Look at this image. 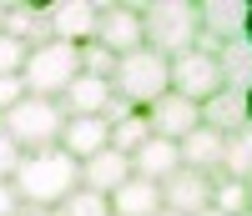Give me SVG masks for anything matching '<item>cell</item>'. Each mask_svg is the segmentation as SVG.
I'll use <instances>...</instances> for the list:
<instances>
[{
  "mask_svg": "<svg viewBox=\"0 0 252 216\" xmlns=\"http://www.w3.org/2000/svg\"><path fill=\"white\" fill-rule=\"evenodd\" d=\"M81 186V166L66 156L61 146H46V151H26L10 176V191L20 196V206H61Z\"/></svg>",
  "mask_w": 252,
  "mask_h": 216,
  "instance_id": "cell-1",
  "label": "cell"
},
{
  "mask_svg": "<svg viewBox=\"0 0 252 216\" xmlns=\"http://www.w3.org/2000/svg\"><path fill=\"white\" fill-rule=\"evenodd\" d=\"M141 40L146 51L177 60L197 51L202 26H197V0H141Z\"/></svg>",
  "mask_w": 252,
  "mask_h": 216,
  "instance_id": "cell-2",
  "label": "cell"
},
{
  "mask_svg": "<svg viewBox=\"0 0 252 216\" xmlns=\"http://www.w3.org/2000/svg\"><path fill=\"white\" fill-rule=\"evenodd\" d=\"M111 91L116 101L136 106V111H146L157 96L172 91V60L157 55V51H131V55H116V71H111Z\"/></svg>",
  "mask_w": 252,
  "mask_h": 216,
  "instance_id": "cell-3",
  "label": "cell"
},
{
  "mask_svg": "<svg viewBox=\"0 0 252 216\" xmlns=\"http://www.w3.org/2000/svg\"><path fill=\"white\" fill-rule=\"evenodd\" d=\"M0 131L15 141L20 156H26V151H46V146H56V141H61V131H66V111H61V101L26 96L15 111L0 116Z\"/></svg>",
  "mask_w": 252,
  "mask_h": 216,
  "instance_id": "cell-4",
  "label": "cell"
},
{
  "mask_svg": "<svg viewBox=\"0 0 252 216\" xmlns=\"http://www.w3.org/2000/svg\"><path fill=\"white\" fill-rule=\"evenodd\" d=\"M81 76V60H76V46H66V40H40V46H31V60L26 71H20V81H26L31 96H46V101H61V91Z\"/></svg>",
  "mask_w": 252,
  "mask_h": 216,
  "instance_id": "cell-5",
  "label": "cell"
},
{
  "mask_svg": "<svg viewBox=\"0 0 252 216\" xmlns=\"http://www.w3.org/2000/svg\"><path fill=\"white\" fill-rule=\"evenodd\" d=\"M172 91L187 96V101H197L207 106L217 91H227V76H222V60L212 51H187L172 60Z\"/></svg>",
  "mask_w": 252,
  "mask_h": 216,
  "instance_id": "cell-6",
  "label": "cell"
},
{
  "mask_svg": "<svg viewBox=\"0 0 252 216\" xmlns=\"http://www.w3.org/2000/svg\"><path fill=\"white\" fill-rule=\"evenodd\" d=\"M96 40L106 46L111 55H131L141 51V0H101V26Z\"/></svg>",
  "mask_w": 252,
  "mask_h": 216,
  "instance_id": "cell-7",
  "label": "cell"
},
{
  "mask_svg": "<svg viewBox=\"0 0 252 216\" xmlns=\"http://www.w3.org/2000/svg\"><path fill=\"white\" fill-rule=\"evenodd\" d=\"M46 26H51V40L86 46V40H96V26H101V0H46Z\"/></svg>",
  "mask_w": 252,
  "mask_h": 216,
  "instance_id": "cell-8",
  "label": "cell"
},
{
  "mask_svg": "<svg viewBox=\"0 0 252 216\" xmlns=\"http://www.w3.org/2000/svg\"><path fill=\"white\" fill-rule=\"evenodd\" d=\"M146 126H152V136H161V141H187L202 126V106L177 96V91H166V96H157L146 106Z\"/></svg>",
  "mask_w": 252,
  "mask_h": 216,
  "instance_id": "cell-9",
  "label": "cell"
},
{
  "mask_svg": "<svg viewBox=\"0 0 252 216\" xmlns=\"http://www.w3.org/2000/svg\"><path fill=\"white\" fill-rule=\"evenodd\" d=\"M212 181L217 176H202V171H177V176L161 181V211H177V216H197L212 206Z\"/></svg>",
  "mask_w": 252,
  "mask_h": 216,
  "instance_id": "cell-10",
  "label": "cell"
},
{
  "mask_svg": "<svg viewBox=\"0 0 252 216\" xmlns=\"http://www.w3.org/2000/svg\"><path fill=\"white\" fill-rule=\"evenodd\" d=\"M56 146L81 166V161H91V156H101L111 146V121L106 116H66V131H61Z\"/></svg>",
  "mask_w": 252,
  "mask_h": 216,
  "instance_id": "cell-11",
  "label": "cell"
},
{
  "mask_svg": "<svg viewBox=\"0 0 252 216\" xmlns=\"http://www.w3.org/2000/svg\"><path fill=\"white\" fill-rule=\"evenodd\" d=\"M111 101H116V91H111L106 76H76L66 91H61V111L66 116H106Z\"/></svg>",
  "mask_w": 252,
  "mask_h": 216,
  "instance_id": "cell-12",
  "label": "cell"
},
{
  "mask_svg": "<svg viewBox=\"0 0 252 216\" xmlns=\"http://www.w3.org/2000/svg\"><path fill=\"white\" fill-rule=\"evenodd\" d=\"M247 121H252V96L247 91H217L202 106V126L217 131V136H237Z\"/></svg>",
  "mask_w": 252,
  "mask_h": 216,
  "instance_id": "cell-13",
  "label": "cell"
},
{
  "mask_svg": "<svg viewBox=\"0 0 252 216\" xmlns=\"http://www.w3.org/2000/svg\"><path fill=\"white\" fill-rule=\"evenodd\" d=\"M182 151V166L187 171H202V176H222V156H227V136L207 131V126H197L187 141H177Z\"/></svg>",
  "mask_w": 252,
  "mask_h": 216,
  "instance_id": "cell-14",
  "label": "cell"
},
{
  "mask_svg": "<svg viewBox=\"0 0 252 216\" xmlns=\"http://www.w3.org/2000/svg\"><path fill=\"white\" fill-rule=\"evenodd\" d=\"M121 181H131V156H121V151H111V146H106L101 156L81 161V186L96 191V196H111Z\"/></svg>",
  "mask_w": 252,
  "mask_h": 216,
  "instance_id": "cell-15",
  "label": "cell"
},
{
  "mask_svg": "<svg viewBox=\"0 0 252 216\" xmlns=\"http://www.w3.org/2000/svg\"><path fill=\"white\" fill-rule=\"evenodd\" d=\"M182 171V151H177V141H161V136H152L136 156H131V176H141V181H166V176H177Z\"/></svg>",
  "mask_w": 252,
  "mask_h": 216,
  "instance_id": "cell-16",
  "label": "cell"
},
{
  "mask_svg": "<svg viewBox=\"0 0 252 216\" xmlns=\"http://www.w3.org/2000/svg\"><path fill=\"white\" fill-rule=\"evenodd\" d=\"M106 201H111V216H157L161 211V186L131 176V181H121Z\"/></svg>",
  "mask_w": 252,
  "mask_h": 216,
  "instance_id": "cell-17",
  "label": "cell"
},
{
  "mask_svg": "<svg viewBox=\"0 0 252 216\" xmlns=\"http://www.w3.org/2000/svg\"><path fill=\"white\" fill-rule=\"evenodd\" d=\"M152 141V126H146V111H126L111 121V151H121V156H136V151Z\"/></svg>",
  "mask_w": 252,
  "mask_h": 216,
  "instance_id": "cell-18",
  "label": "cell"
},
{
  "mask_svg": "<svg viewBox=\"0 0 252 216\" xmlns=\"http://www.w3.org/2000/svg\"><path fill=\"white\" fill-rule=\"evenodd\" d=\"M222 176L232 181H252V121L237 136H227V156H222Z\"/></svg>",
  "mask_w": 252,
  "mask_h": 216,
  "instance_id": "cell-19",
  "label": "cell"
},
{
  "mask_svg": "<svg viewBox=\"0 0 252 216\" xmlns=\"http://www.w3.org/2000/svg\"><path fill=\"white\" fill-rule=\"evenodd\" d=\"M56 216H111V201L96 196V191H86V186H76L71 196L56 206Z\"/></svg>",
  "mask_w": 252,
  "mask_h": 216,
  "instance_id": "cell-20",
  "label": "cell"
},
{
  "mask_svg": "<svg viewBox=\"0 0 252 216\" xmlns=\"http://www.w3.org/2000/svg\"><path fill=\"white\" fill-rule=\"evenodd\" d=\"M212 206H217L222 216H237V211H247V181L217 176V181H212Z\"/></svg>",
  "mask_w": 252,
  "mask_h": 216,
  "instance_id": "cell-21",
  "label": "cell"
},
{
  "mask_svg": "<svg viewBox=\"0 0 252 216\" xmlns=\"http://www.w3.org/2000/svg\"><path fill=\"white\" fill-rule=\"evenodd\" d=\"M76 60H81V76H106L116 71V55L101 46V40H86V46H76Z\"/></svg>",
  "mask_w": 252,
  "mask_h": 216,
  "instance_id": "cell-22",
  "label": "cell"
},
{
  "mask_svg": "<svg viewBox=\"0 0 252 216\" xmlns=\"http://www.w3.org/2000/svg\"><path fill=\"white\" fill-rule=\"evenodd\" d=\"M26 60H31V46L0 30V76H20V71H26Z\"/></svg>",
  "mask_w": 252,
  "mask_h": 216,
  "instance_id": "cell-23",
  "label": "cell"
},
{
  "mask_svg": "<svg viewBox=\"0 0 252 216\" xmlns=\"http://www.w3.org/2000/svg\"><path fill=\"white\" fill-rule=\"evenodd\" d=\"M26 96H31V91H26V81H20V76H0V116L15 111Z\"/></svg>",
  "mask_w": 252,
  "mask_h": 216,
  "instance_id": "cell-24",
  "label": "cell"
},
{
  "mask_svg": "<svg viewBox=\"0 0 252 216\" xmlns=\"http://www.w3.org/2000/svg\"><path fill=\"white\" fill-rule=\"evenodd\" d=\"M15 166H20V151H15V141H10L5 131H0V181H10Z\"/></svg>",
  "mask_w": 252,
  "mask_h": 216,
  "instance_id": "cell-25",
  "label": "cell"
},
{
  "mask_svg": "<svg viewBox=\"0 0 252 216\" xmlns=\"http://www.w3.org/2000/svg\"><path fill=\"white\" fill-rule=\"evenodd\" d=\"M0 216H20V196L10 191V181H0Z\"/></svg>",
  "mask_w": 252,
  "mask_h": 216,
  "instance_id": "cell-26",
  "label": "cell"
},
{
  "mask_svg": "<svg viewBox=\"0 0 252 216\" xmlns=\"http://www.w3.org/2000/svg\"><path fill=\"white\" fill-rule=\"evenodd\" d=\"M20 216H56L51 206H20Z\"/></svg>",
  "mask_w": 252,
  "mask_h": 216,
  "instance_id": "cell-27",
  "label": "cell"
},
{
  "mask_svg": "<svg viewBox=\"0 0 252 216\" xmlns=\"http://www.w3.org/2000/svg\"><path fill=\"white\" fill-rule=\"evenodd\" d=\"M197 216H222V211H217V206H207V211H197Z\"/></svg>",
  "mask_w": 252,
  "mask_h": 216,
  "instance_id": "cell-28",
  "label": "cell"
},
{
  "mask_svg": "<svg viewBox=\"0 0 252 216\" xmlns=\"http://www.w3.org/2000/svg\"><path fill=\"white\" fill-rule=\"evenodd\" d=\"M247 211H252V181H247Z\"/></svg>",
  "mask_w": 252,
  "mask_h": 216,
  "instance_id": "cell-29",
  "label": "cell"
},
{
  "mask_svg": "<svg viewBox=\"0 0 252 216\" xmlns=\"http://www.w3.org/2000/svg\"><path fill=\"white\" fill-rule=\"evenodd\" d=\"M157 216H177V211H157Z\"/></svg>",
  "mask_w": 252,
  "mask_h": 216,
  "instance_id": "cell-30",
  "label": "cell"
},
{
  "mask_svg": "<svg viewBox=\"0 0 252 216\" xmlns=\"http://www.w3.org/2000/svg\"><path fill=\"white\" fill-rule=\"evenodd\" d=\"M237 216H252V211H237Z\"/></svg>",
  "mask_w": 252,
  "mask_h": 216,
  "instance_id": "cell-31",
  "label": "cell"
}]
</instances>
